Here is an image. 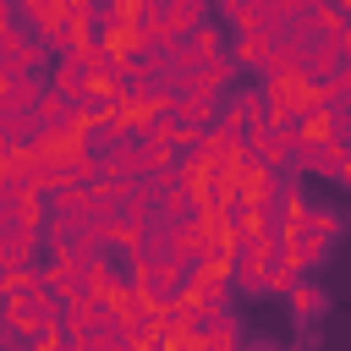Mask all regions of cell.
Returning a JSON list of instances; mask_svg holds the SVG:
<instances>
[{
	"instance_id": "1",
	"label": "cell",
	"mask_w": 351,
	"mask_h": 351,
	"mask_svg": "<svg viewBox=\"0 0 351 351\" xmlns=\"http://www.w3.org/2000/svg\"><path fill=\"white\" fill-rule=\"evenodd\" d=\"M285 230V258L296 263V269H318L324 258H329V236H318V230H307V225H280Z\"/></svg>"
},
{
	"instance_id": "8",
	"label": "cell",
	"mask_w": 351,
	"mask_h": 351,
	"mask_svg": "<svg viewBox=\"0 0 351 351\" xmlns=\"http://www.w3.org/2000/svg\"><path fill=\"white\" fill-rule=\"evenodd\" d=\"M269 49H274V38L269 33H258V27H236V66H247V71H258L263 77V60H269Z\"/></svg>"
},
{
	"instance_id": "11",
	"label": "cell",
	"mask_w": 351,
	"mask_h": 351,
	"mask_svg": "<svg viewBox=\"0 0 351 351\" xmlns=\"http://www.w3.org/2000/svg\"><path fill=\"white\" fill-rule=\"evenodd\" d=\"M241 351H280L274 340H241Z\"/></svg>"
},
{
	"instance_id": "9",
	"label": "cell",
	"mask_w": 351,
	"mask_h": 351,
	"mask_svg": "<svg viewBox=\"0 0 351 351\" xmlns=\"http://www.w3.org/2000/svg\"><path fill=\"white\" fill-rule=\"evenodd\" d=\"M291 225H307V230H318V236H329V241H335L346 219H340V214H335L329 203H302V214H296Z\"/></svg>"
},
{
	"instance_id": "6",
	"label": "cell",
	"mask_w": 351,
	"mask_h": 351,
	"mask_svg": "<svg viewBox=\"0 0 351 351\" xmlns=\"http://www.w3.org/2000/svg\"><path fill=\"white\" fill-rule=\"evenodd\" d=\"M192 346H197V351H241V318L225 313V318L203 324V329L192 335Z\"/></svg>"
},
{
	"instance_id": "4",
	"label": "cell",
	"mask_w": 351,
	"mask_h": 351,
	"mask_svg": "<svg viewBox=\"0 0 351 351\" xmlns=\"http://www.w3.org/2000/svg\"><path fill=\"white\" fill-rule=\"evenodd\" d=\"M44 88H49V82H38V77H11V82H0V121H5V115H33L38 99H44Z\"/></svg>"
},
{
	"instance_id": "2",
	"label": "cell",
	"mask_w": 351,
	"mask_h": 351,
	"mask_svg": "<svg viewBox=\"0 0 351 351\" xmlns=\"http://www.w3.org/2000/svg\"><path fill=\"white\" fill-rule=\"evenodd\" d=\"M49 88H55L66 104H82V99H88L99 82H93V71H88L77 55H60V60H55V77H49Z\"/></svg>"
},
{
	"instance_id": "3",
	"label": "cell",
	"mask_w": 351,
	"mask_h": 351,
	"mask_svg": "<svg viewBox=\"0 0 351 351\" xmlns=\"http://www.w3.org/2000/svg\"><path fill=\"white\" fill-rule=\"evenodd\" d=\"M176 110H181V121H186V126H203V132H208V126L219 121L225 99H219V93H208V88H181V93H176Z\"/></svg>"
},
{
	"instance_id": "7",
	"label": "cell",
	"mask_w": 351,
	"mask_h": 351,
	"mask_svg": "<svg viewBox=\"0 0 351 351\" xmlns=\"http://www.w3.org/2000/svg\"><path fill=\"white\" fill-rule=\"evenodd\" d=\"M165 22H170V38H192L197 27H208V0H170Z\"/></svg>"
},
{
	"instance_id": "5",
	"label": "cell",
	"mask_w": 351,
	"mask_h": 351,
	"mask_svg": "<svg viewBox=\"0 0 351 351\" xmlns=\"http://www.w3.org/2000/svg\"><path fill=\"white\" fill-rule=\"evenodd\" d=\"M285 302H291V313H296V324H302V329H313V324L329 313V291H324V285H313V280H296Z\"/></svg>"
},
{
	"instance_id": "10",
	"label": "cell",
	"mask_w": 351,
	"mask_h": 351,
	"mask_svg": "<svg viewBox=\"0 0 351 351\" xmlns=\"http://www.w3.org/2000/svg\"><path fill=\"white\" fill-rule=\"evenodd\" d=\"M335 49H340V60H346V66H351V22H346V27H340V33H335Z\"/></svg>"
}]
</instances>
